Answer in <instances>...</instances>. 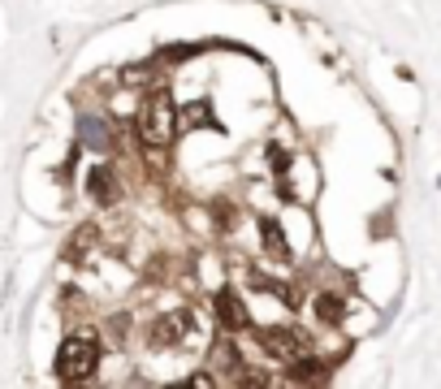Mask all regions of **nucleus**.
Returning a JSON list of instances; mask_svg holds the SVG:
<instances>
[{"mask_svg": "<svg viewBox=\"0 0 441 389\" xmlns=\"http://www.w3.org/2000/svg\"><path fill=\"white\" fill-rule=\"evenodd\" d=\"M100 363V342L91 338V333H70V338L57 346V359H52V372H57V380H87Z\"/></svg>", "mask_w": 441, "mask_h": 389, "instance_id": "1", "label": "nucleus"}, {"mask_svg": "<svg viewBox=\"0 0 441 389\" xmlns=\"http://www.w3.org/2000/svg\"><path fill=\"white\" fill-rule=\"evenodd\" d=\"M139 134L147 147H169L174 134H178V113H174V104H169V91H156L147 100V108L139 113Z\"/></svg>", "mask_w": 441, "mask_h": 389, "instance_id": "2", "label": "nucleus"}, {"mask_svg": "<svg viewBox=\"0 0 441 389\" xmlns=\"http://www.w3.org/2000/svg\"><path fill=\"white\" fill-rule=\"evenodd\" d=\"M255 342H260V351L272 355V359H286V363L303 359V338H299V329H286V324L255 329Z\"/></svg>", "mask_w": 441, "mask_h": 389, "instance_id": "3", "label": "nucleus"}, {"mask_svg": "<svg viewBox=\"0 0 441 389\" xmlns=\"http://www.w3.org/2000/svg\"><path fill=\"white\" fill-rule=\"evenodd\" d=\"M191 324H195V316L186 311V307H178V311H164V316H156V324H152V333H147V342H152V351H169V346H178L186 333H191Z\"/></svg>", "mask_w": 441, "mask_h": 389, "instance_id": "4", "label": "nucleus"}, {"mask_svg": "<svg viewBox=\"0 0 441 389\" xmlns=\"http://www.w3.org/2000/svg\"><path fill=\"white\" fill-rule=\"evenodd\" d=\"M87 195H91V203H100V208H113L117 199H122V182H117V174H113V164H91L87 169Z\"/></svg>", "mask_w": 441, "mask_h": 389, "instance_id": "5", "label": "nucleus"}, {"mask_svg": "<svg viewBox=\"0 0 441 389\" xmlns=\"http://www.w3.org/2000/svg\"><path fill=\"white\" fill-rule=\"evenodd\" d=\"M78 147H91V151H108V147H113V134H108V122H104V117H91V113H83V117H78Z\"/></svg>", "mask_w": 441, "mask_h": 389, "instance_id": "6", "label": "nucleus"}, {"mask_svg": "<svg viewBox=\"0 0 441 389\" xmlns=\"http://www.w3.org/2000/svg\"><path fill=\"white\" fill-rule=\"evenodd\" d=\"M216 311H220V324H225L230 333L251 324V316H247V307H243V299L234 290H216Z\"/></svg>", "mask_w": 441, "mask_h": 389, "instance_id": "7", "label": "nucleus"}, {"mask_svg": "<svg viewBox=\"0 0 441 389\" xmlns=\"http://www.w3.org/2000/svg\"><path fill=\"white\" fill-rule=\"evenodd\" d=\"M260 243H264V251H272V260H290V243H286L282 220L264 216V220H260Z\"/></svg>", "mask_w": 441, "mask_h": 389, "instance_id": "8", "label": "nucleus"}, {"mask_svg": "<svg viewBox=\"0 0 441 389\" xmlns=\"http://www.w3.org/2000/svg\"><path fill=\"white\" fill-rule=\"evenodd\" d=\"M316 316H320L329 329H338V324H342V316H346V303H342L338 294H329V290H324V294H316Z\"/></svg>", "mask_w": 441, "mask_h": 389, "instance_id": "9", "label": "nucleus"}, {"mask_svg": "<svg viewBox=\"0 0 441 389\" xmlns=\"http://www.w3.org/2000/svg\"><path fill=\"white\" fill-rule=\"evenodd\" d=\"M212 363H216L220 372H234V380H238V363H243V355H238L234 342H216V346H212Z\"/></svg>", "mask_w": 441, "mask_h": 389, "instance_id": "10", "label": "nucleus"}, {"mask_svg": "<svg viewBox=\"0 0 441 389\" xmlns=\"http://www.w3.org/2000/svg\"><path fill=\"white\" fill-rule=\"evenodd\" d=\"M195 126H216L212 113H208V104H186L178 113V130H195Z\"/></svg>", "mask_w": 441, "mask_h": 389, "instance_id": "11", "label": "nucleus"}, {"mask_svg": "<svg viewBox=\"0 0 441 389\" xmlns=\"http://www.w3.org/2000/svg\"><path fill=\"white\" fill-rule=\"evenodd\" d=\"M91 243H95V225H83V230L74 234V243L65 247V260H70V264H83V251H87Z\"/></svg>", "mask_w": 441, "mask_h": 389, "instance_id": "12", "label": "nucleus"}, {"mask_svg": "<svg viewBox=\"0 0 441 389\" xmlns=\"http://www.w3.org/2000/svg\"><path fill=\"white\" fill-rule=\"evenodd\" d=\"M268 164H272V174H277V182H286V169H290V151H282V147H268Z\"/></svg>", "mask_w": 441, "mask_h": 389, "instance_id": "13", "label": "nucleus"}, {"mask_svg": "<svg viewBox=\"0 0 441 389\" xmlns=\"http://www.w3.org/2000/svg\"><path fill=\"white\" fill-rule=\"evenodd\" d=\"M147 78H152V65H134V70H126V74H122V82H126V87L147 82Z\"/></svg>", "mask_w": 441, "mask_h": 389, "instance_id": "14", "label": "nucleus"}, {"mask_svg": "<svg viewBox=\"0 0 441 389\" xmlns=\"http://www.w3.org/2000/svg\"><path fill=\"white\" fill-rule=\"evenodd\" d=\"M186 385H216V376H212V372H191Z\"/></svg>", "mask_w": 441, "mask_h": 389, "instance_id": "15", "label": "nucleus"}, {"mask_svg": "<svg viewBox=\"0 0 441 389\" xmlns=\"http://www.w3.org/2000/svg\"><path fill=\"white\" fill-rule=\"evenodd\" d=\"M437 186H441V178H437Z\"/></svg>", "mask_w": 441, "mask_h": 389, "instance_id": "16", "label": "nucleus"}]
</instances>
